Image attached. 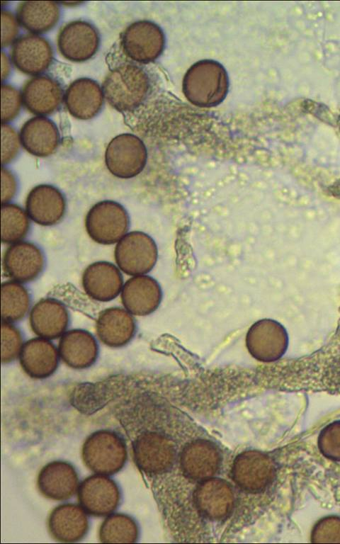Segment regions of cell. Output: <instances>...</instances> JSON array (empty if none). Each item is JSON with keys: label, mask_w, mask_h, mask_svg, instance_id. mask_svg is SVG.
<instances>
[{"label": "cell", "mask_w": 340, "mask_h": 544, "mask_svg": "<svg viewBox=\"0 0 340 544\" xmlns=\"http://www.w3.org/2000/svg\"><path fill=\"white\" fill-rule=\"evenodd\" d=\"M102 89L105 98L114 109L128 113L138 108L147 99L150 81L143 68L125 62L109 72Z\"/></svg>", "instance_id": "obj_1"}, {"label": "cell", "mask_w": 340, "mask_h": 544, "mask_svg": "<svg viewBox=\"0 0 340 544\" xmlns=\"http://www.w3.org/2000/svg\"><path fill=\"white\" fill-rule=\"evenodd\" d=\"M229 79L224 67L212 60L193 64L186 72L183 81V91L191 103L209 108L217 106L225 98Z\"/></svg>", "instance_id": "obj_2"}, {"label": "cell", "mask_w": 340, "mask_h": 544, "mask_svg": "<svg viewBox=\"0 0 340 544\" xmlns=\"http://www.w3.org/2000/svg\"><path fill=\"white\" fill-rule=\"evenodd\" d=\"M81 458L91 471L113 475L122 470L128 459L125 441L115 431L98 430L84 441Z\"/></svg>", "instance_id": "obj_3"}, {"label": "cell", "mask_w": 340, "mask_h": 544, "mask_svg": "<svg viewBox=\"0 0 340 544\" xmlns=\"http://www.w3.org/2000/svg\"><path fill=\"white\" fill-rule=\"evenodd\" d=\"M130 219L125 208L113 200L94 205L85 218L86 230L94 242L101 244L118 242L126 234Z\"/></svg>", "instance_id": "obj_4"}, {"label": "cell", "mask_w": 340, "mask_h": 544, "mask_svg": "<svg viewBox=\"0 0 340 544\" xmlns=\"http://www.w3.org/2000/svg\"><path fill=\"white\" fill-rule=\"evenodd\" d=\"M147 152L143 141L130 133L120 134L108 143L105 152L108 170L120 178H130L144 169Z\"/></svg>", "instance_id": "obj_5"}, {"label": "cell", "mask_w": 340, "mask_h": 544, "mask_svg": "<svg viewBox=\"0 0 340 544\" xmlns=\"http://www.w3.org/2000/svg\"><path fill=\"white\" fill-rule=\"evenodd\" d=\"M115 260L118 266L130 276L149 272L158 256L154 240L147 234L133 231L126 234L116 244Z\"/></svg>", "instance_id": "obj_6"}, {"label": "cell", "mask_w": 340, "mask_h": 544, "mask_svg": "<svg viewBox=\"0 0 340 544\" xmlns=\"http://www.w3.org/2000/svg\"><path fill=\"white\" fill-rule=\"evenodd\" d=\"M121 47L125 55L140 63H149L162 53L165 36L162 28L149 21L129 25L121 35Z\"/></svg>", "instance_id": "obj_7"}, {"label": "cell", "mask_w": 340, "mask_h": 544, "mask_svg": "<svg viewBox=\"0 0 340 544\" xmlns=\"http://www.w3.org/2000/svg\"><path fill=\"white\" fill-rule=\"evenodd\" d=\"M133 460L146 474L163 473L172 466L175 448L168 438L154 431L144 432L132 442Z\"/></svg>", "instance_id": "obj_8"}, {"label": "cell", "mask_w": 340, "mask_h": 544, "mask_svg": "<svg viewBox=\"0 0 340 544\" xmlns=\"http://www.w3.org/2000/svg\"><path fill=\"white\" fill-rule=\"evenodd\" d=\"M120 498L117 483L103 475H90L79 486L78 502L85 511L93 516L110 514L119 506Z\"/></svg>", "instance_id": "obj_9"}, {"label": "cell", "mask_w": 340, "mask_h": 544, "mask_svg": "<svg viewBox=\"0 0 340 544\" xmlns=\"http://www.w3.org/2000/svg\"><path fill=\"white\" fill-rule=\"evenodd\" d=\"M100 45L99 33L94 26L84 21L67 23L59 32L57 47L60 54L74 62L91 59Z\"/></svg>", "instance_id": "obj_10"}, {"label": "cell", "mask_w": 340, "mask_h": 544, "mask_svg": "<svg viewBox=\"0 0 340 544\" xmlns=\"http://www.w3.org/2000/svg\"><path fill=\"white\" fill-rule=\"evenodd\" d=\"M234 481L249 492H259L272 482L275 465L266 454L249 450L239 455L232 470Z\"/></svg>", "instance_id": "obj_11"}, {"label": "cell", "mask_w": 340, "mask_h": 544, "mask_svg": "<svg viewBox=\"0 0 340 544\" xmlns=\"http://www.w3.org/2000/svg\"><path fill=\"white\" fill-rule=\"evenodd\" d=\"M10 55L14 66L28 75L38 76L50 67L53 60L50 42L35 34L18 38L12 45Z\"/></svg>", "instance_id": "obj_12"}, {"label": "cell", "mask_w": 340, "mask_h": 544, "mask_svg": "<svg viewBox=\"0 0 340 544\" xmlns=\"http://www.w3.org/2000/svg\"><path fill=\"white\" fill-rule=\"evenodd\" d=\"M2 263L8 277L18 283H27L38 277L44 268L45 259L35 244L21 241L6 250Z\"/></svg>", "instance_id": "obj_13"}, {"label": "cell", "mask_w": 340, "mask_h": 544, "mask_svg": "<svg viewBox=\"0 0 340 544\" xmlns=\"http://www.w3.org/2000/svg\"><path fill=\"white\" fill-rule=\"evenodd\" d=\"M79 485L78 474L67 461L54 460L40 470L37 477L39 492L46 499L64 501L76 493Z\"/></svg>", "instance_id": "obj_14"}, {"label": "cell", "mask_w": 340, "mask_h": 544, "mask_svg": "<svg viewBox=\"0 0 340 544\" xmlns=\"http://www.w3.org/2000/svg\"><path fill=\"white\" fill-rule=\"evenodd\" d=\"M246 346L251 354L261 361L279 358L287 348L288 337L284 328L269 319L256 322L249 330Z\"/></svg>", "instance_id": "obj_15"}, {"label": "cell", "mask_w": 340, "mask_h": 544, "mask_svg": "<svg viewBox=\"0 0 340 544\" xmlns=\"http://www.w3.org/2000/svg\"><path fill=\"white\" fill-rule=\"evenodd\" d=\"M23 104L30 113L44 116L55 113L64 101V94L60 82L47 75L31 78L24 84Z\"/></svg>", "instance_id": "obj_16"}, {"label": "cell", "mask_w": 340, "mask_h": 544, "mask_svg": "<svg viewBox=\"0 0 340 544\" xmlns=\"http://www.w3.org/2000/svg\"><path fill=\"white\" fill-rule=\"evenodd\" d=\"M28 217L42 226H52L63 218L66 202L59 189L49 184H40L28 193L26 200Z\"/></svg>", "instance_id": "obj_17"}, {"label": "cell", "mask_w": 340, "mask_h": 544, "mask_svg": "<svg viewBox=\"0 0 340 544\" xmlns=\"http://www.w3.org/2000/svg\"><path fill=\"white\" fill-rule=\"evenodd\" d=\"M102 87L95 80L79 78L72 81L64 93V102L74 118L87 120L94 118L104 102Z\"/></svg>", "instance_id": "obj_18"}, {"label": "cell", "mask_w": 340, "mask_h": 544, "mask_svg": "<svg viewBox=\"0 0 340 544\" xmlns=\"http://www.w3.org/2000/svg\"><path fill=\"white\" fill-rule=\"evenodd\" d=\"M89 519L81 506L67 503L60 504L50 512L47 528L52 537L62 543L77 542L89 530Z\"/></svg>", "instance_id": "obj_19"}, {"label": "cell", "mask_w": 340, "mask_h": 544, "mask_svg": "<svg viewBox=\"0 0 340 544\" xmlns=\"http://www.w3.org/2000/svg\"><path fill=\"white\" fill-rule=\"evenodd\" d=\"M123 276L119 269L108 261L94 262L82 274V286L92 299L101 302L116 298L123 288Z\"/></svg>", "instance_id": "obj_20"}, {"label": "cell", "mask_w": 340, "mask_h": 544, "mask_svg": "<svg viewBox=\"0 0 340 544\" xmlns=\"http://www.w3.org/2000/svg\"><path fill=\"white\" fill-rule=\"evenodd\" d=\"M162 300L161 288L156 280L135 276L128 280L121 290L123 306L131 314L144 316L154 312Z\"/></svg>", "instance_id": "obj_21"}, {"label": "cell", "mask_w": 340, "mask_h": 544, "mask_svg": "<svg viewBox=\"0 0 340 544\" xmlns=\"http://www.w3.org/2000/svg\"><path fill=\"white\" fill-rule=\"evenodd\" d=\"M194 497L199 511L210 520L225 518L234 505V494L230 484L218 478H209L202 482Z\"/></svg>", "instance_id": "obj_22"}, {"label": "cell", "mask_w": 340, "mask_h": 544, "mask_svg": "<svg viewBox=\"0 0 340 544\" xmlns=\"http://www.w3.org/2000/svg\"><path fill=\"white\" fill-rule=\"evenodd\" d=\"M19 136L23 147L38 157L52 154L60 142L56 124L45 116H35L28 120L21 127Z\"/></svg>", "instance_id": "obj_23"}, {"label": "cell", "mask_w": 340, "mask_h": 544, "mask_svg": "<svg viewBox=\"0 0 340 544\" xmlns=\"http://www.w3.org/2000/svg\"><path fill=\"white\" fill-rule=\"evenodd\" d=\"M58 356L59 352L51 341L39 337L23 345L19 360L28 375L34 379H45L57 370Z\"/></svg>", "instance_id": "obj_24"}, {"label": "cell", "mask_w": 340, "mask_h": 544, "mask_svg": "<svg viewBox=\"0 0 340 544\" xmlns=\"http://www.w3.org/2000/svg\"><path fill=\"white\" fill-rule=\"evenodd\" d=\"M29 322L33 332L38 336L54 339L64 334L68 326L69 315L60 302L46 298L33 306Z\"/></svg>", "instance_id": "obj_25"}, {"label": "cell", "mask_w": 340, "mask_h": 544, "mask_svg": "<svg viewBox=\"0 0 340 544\" xmlns=\"http://www.w3.org/2000/svg\"><path fill=\"white\" fill-rule=\"evenodd\" d=\"M58 352L62 361L69 367L84 369L96 361L98 344L89 332L82 329H72L61 337Z\"/></svg>", "instance_id": "obj_26"}, {"label": "cell", "mask_w": 340, "mask_h": 544, "mask_svg": "<svg viewBox=\"0 0 340 544\" xmlns=\"http://www.w3.org/2000/svg\"><path fill=\"white\" fill-rule=\"evenodd\" d=\"M220 464L217 448L210 442L198 440L189 443L181 455L184 474L193 480H206L213 476Z\"/></svg>", "instance_id": "obj_27"}, {"label": "cell", "mask_w": 340, "mask_h": 544, "mask_svg": "<svg viewBox=\"0 0 340 544\" xmlns=\"http://www.w3.org/2000/svg\"><path fill=\"white\" fill-rule=\"evenodd\" d=\"M96 332L100 340L110 347L127 344L135 332V323L130 313L120 307L103 310L96 321Z\"/></svg>", "instance_id": "obj_28"}, {"label": "cell", "mask_w": 340, "mask_h": 544, "mask_svg": "<svg viewBox=\"0 0 340 544\" xmlns=\"http://www.w3.org/2000/svg\"><path fill=\"white\" fill-rule=\"evenodd\" d=\"M60 16L56 1H25L19 4L16 18L19 24L33 34H40L52 29Z\"/></svg>", "instance_id": "obj_29"}, {"label": "cell", "mask_w": 340, "mask_h": 544, "mask_svg": "<svg viewBox=\"0 0 340 544\" xmlns=\"http://www.w3.org/2000/svg\"><path fill=\"white\" fill-rule=\"evenodd\" d=\"M1 305L3 321L13 322L20 320L29 309L28 292L18 282H4L1 287Z\"/></svg>", "instance_id": "obj_30"}, {"label": "cell", "mask_w": 340, "mask_h": 544, "mask_svg": "<svg viewBox=\"0 0 340 544\" xmlns=\"http://www.w3.org/2000/svg\"><path fill=\"white\" fill-rule=\"evenodd\" d=\"M139 534L136 521L125 514H113L101 523L98 538L101 543H135Z\"/></svg>", "instance_id": "obj_31"}, {"label": "cell", "mask_w": 340, "mask_h": 544, "mask_svg": "<svg viewBox=\"0 0 340 544\" xmlns=\"http://www.w3.org/2000/svg\"><path fill=\"white\" fill-rule=\"evenodd\" d=\"M1 213L2 243L9 244L21 242L30 228L27 212L16 204L3 203Z\"/></svg>", "instance_id": "obj_32"}, {"label": "cell", "mask_w": 340, "mask_h": 544, "mask_svg": "<svg viewBox=\"0 0 340 544\" xmlns=\"http://www.w3.org/2000/svg\"><path fill=\"white\" fill-rule=\"evenodd\" d=\"M22 337L18 329L11 322L1 323V362L8 363L14 361L22 349Z\"/></svg>", "instance_id": "obj_33"}, {"label": "cell", "mask_w": 340, "mask_h": 544, "mask_svg": "<svg viewBox=\"0 0 340 544\" xmlns=\"http://www.w3.org/2000/svg\"><path fill=\"white\" fill-rule=\"evenodd\" d=\"M318 447L327 458L340 461V421L325 426L319 434Z\"/></svg>", "instance_id": "obj_34"}, {"label": "cell", "mask_w": 340, "mask_h": 544, "mask_svg": "<svg viewBox=\"0 0 340 544\" xmlns=\"http://www.w3.org/2000/svg\"><path fill=\"white\" fill-rule=\"evenodd\" d=\"M312 543H340V517L330 516L320 519L314 526Z\"/></svg>", "instance_id": "obj_35"}, {"label": "cell", "mask_w": 340, "mask_h": 544, "mask_svg": "<svg viewBox=\"0 0 340 544\" xmlns=\"http://www.w3.org/2000/svg\"><path fill=\"white\" fill-rule=\"evenodd\" d=\"M1 123H7L18 115L23 103L21 93L10 84H2Z\"/></svg>", "instance_id": "obj_36"}, {"label": "cell", "mask_w": 340, "mask_h": 544, "mask_svg": "<svg viewBox=\"0 0 340 544\" xmlns=\"http://www.w3.org/2000/svg\"><path fill=\"white\" fill-rule=\"evenodd\" d=\"M1 164H8L13 160L21 144L20 136L16 130L7 123H1Z\"/></svg>", "instance_id": "obj_37"}, {"label": "cell", "mask_w": 340, "mask_h": 544, "mask_svg": "<svg viewBox=\"0 0 340 544\" xmlns=\"http://www.w3.org/2000/svg\"><path fill=\"white\" fill-rule=\"evenodd\" d=\"M1 47L13 45L17 40L19 23L17 18L9 11L1 9Z\"/></svg>", "instance_id": "obj_38"}, {"label": "cell", "mask_w": 340, "mask_h": 544, "mask_svg": "<svg viewBox=\"0 0 340 544\" xmlns=\"http://www.w3.org/2000/svg\"><path fill=\"white\" fill-rule=\"evenodd\" d=\"M17 182L13 174L7 169L1 168V204L7 203L15 196Z\"/></svg>", "instance_id": "obj_39"}, {"label": "cell", "mask_w": 340, "mask_h": 544, "mask_svg": "<svg viewBox=\"0 0 340 544\" xmlns=\"http://www.w3.org/2000/svg\"><path fill=\"white\" fill-rule=\"evenodd\" d=\"M11 71V63L6 54L1 52V81L2 82L8 77Z\"/></svg>", "instance_id": "obj_40"}]
</instances>
